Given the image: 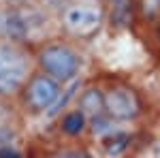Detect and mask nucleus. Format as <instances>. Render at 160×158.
Segmentation results:
<instances>
[{
  "mask_svg": "<svg viewBox=\"0 0 160 158\" xmlns=\"http://www.w3.org/2000/svg\"><path fill=\"white\" fill-rule=\"evenodd\" d=\"M34 71L32 45L0 34V98L15 100L26 79Z\"/></svg>",
  "mask_w": 160,
  "mask_h": 158,
  "instance_id": "obj_4",
  "label": "nucleus"
},
{
  "mask_svg": "<svg viewBox=\"0 0 160 158\" xmlns=\"http://www.w3.org/2000/svg\"><path fill=\"white\" fill-rule=\"evenodd\" d=\"M32 54L34 69L53 77L66 88L77 84V79L86 69V54L81 51L79 43L62 37L60 32L32 45Z\"/></svg>",
  "mask_w": 160,
  "mask_h": 158,
  "instance_id": "obj_1",
  "label": "nucleus"
},
{
  "mask_svg": "<svg viewBox=\"0 0 160 158\" xmlns=\"http://www.w3.org/2000/svg\"><path fill=\"white\" fill-rule=\"evenodd\" d=\"M160 15V0H135V19L149 26Z\"/></svg>",
  "mask_w": 160,
  "mask_h": 158,
  "instance_id": "obj_9",
  "label": "nucleus"
},
{
  "mask_svg": "<svg viewBox=\"0 0 160 158\" xmlns=\"http://www.w3.org/2000/svg\"><path fill=\"white\" fill-rule=\"evenodd\" d=\"M22 122L24 118L17 109L15 100L0 98V143H11V139L19 133Z\"/></svg>",
  "mask_w": 160,
  "mask_h": 158,
  "instance_id": "obj_6",
  "label": "nucleus"
},
{
  "mask_svg": "<svg viewBox=\"0 0 160 158\" xmlns=\"http://www.w3.org/2000/svg\"><path fill=\"white\" fill-rule=\"evenodd\" d=\"M75 107L79 111H83L90 120L105 115V107H102V88L96 84L83 85L81 92L77 94V103Z\"/></svg>",
  "mask_w": 160,
  "mask_h": 158,
  "instance_id": "obj_7",
  "label": "nucleus"
},
{
  "mask_svg": "<svg viewBox=\"0 0 160 158\" xmlns=\"http://www.w3.org/2000/svg\"><path fill=\"white\" fill-rule=\"evenodd\" d=\"M148 28H149V34H152V38L156 41V45L160 47V15H158V17H156V19H154V22L148 26Z\"/></svg>",
  "mask_w": 160,
  "mask_h": 158,
  "instance_id": "obj_11",
  "label": "nucleus"
},
{
  "mask_svg": "<svg viewBox=\"0 0 160 158\" xmlns=\"http://www.w3.org/2000/svg\"><path fill=\"white\" fill-rule=\"evenodd\" d=\"M45 2L47 0H0V9H22V7H34Z\"/></svg>",
  "mask_w": 160,
  "mask_h": 158,
  "instance_id": "obj_10",
  "label": "nucleus"
},
{
  "mask_svg": "<svg viewBox=\"0 0 160 158\" xmlns=\"http://www.w3.org/2000/svg\"><path fill=\"white\" fill-rule=\"evenodd\" d=\"M107 26L105 0H62L56 7V28L62 37L90 43Z\"/></svg>",
  "mask_w": 160,
  "mask_h": 158,
  "instance_id": "obj_2",
  "label": "nucleus"
},
{
  "mask_svg": "<svg viewBox=\"0 0 160 158\" xmlns=\"http://www.w3.org/2000/svg\"><path fill=\"white\" fill-rule=\"evenodd\" d=\"M102 88L105 115L120 124H135L145 115V96L135 84L126 79H109Z\"/></svg>",
  "mask_w": 160,
  "mask_h": 158,
  "instance_id": "obj_5",
  "label": "nucleus"
},
{
  "mask_svg": "<svg viewBox=\"0 0 160 158\" xmlns=\"http://www.w3.org/2000/svg\"><path fill=\"white\" fill-rule=\"evenodd\" d=\"M58 158H81V156H73V154H62V156H58Z\"/></svg>",
  "mask_w": 160,
  "mask_h": 158,
  "instance_id": "obj_12",
  "label": "nucleus"
},
{
  "mask_svg": "<svg viewBox=\"0 0 160 158\" xmlns=\"http://www.w3.org/2000/svg\"><path fill=\"white\" fill-rule=\"evenodd\" d=\"M90 130V118L83 111H79L77 107H71L64 115L60 118V133L66 137H83Z\"/></svg>",
  "mask_w": 160,
  "mask_h": 158,
  "instance_id": "obj_8",
  "label": "nucleus"
},
{
  "mask_svg": "<svg viewBox=\"0 0 160 158\" xmlns=\"http://www.w3.org/2000/svg\"><path fill=\"white\" fill-rule=\"evenodd\" d=\"M66 90H68L66 85H62L53 77L34 69L30 77L26 79V84L22 85V90L17 92L15 105H17L24 120L26 118L38 120V118H45L47 113L60 107Z\"/></svg>",
  "mask_w": 160,
  "mask_h": 158,
  "instance_id": "obj_3",
  "label": "nucleus"
}]
</instances>
